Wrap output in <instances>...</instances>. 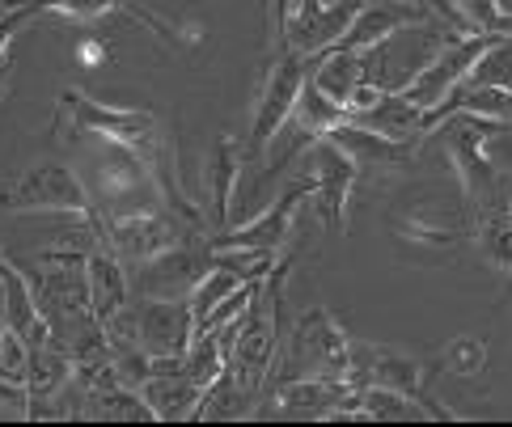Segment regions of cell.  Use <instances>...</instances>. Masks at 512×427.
Returning a JSON list of instances; mask_svg holds the SVG:
<instances>
[{
	"label": "cell",
	"instance_id": "2e32d148",
	"mask_svg": "<svg viewBox=\"0 0 512 427\" xmlns=\"http://www.w3.org/2000/svg\"><path fill=\"white\" fill-rule=\"evenodd\" d=\"M424 17H432V13H428V5H419V0H356V13L343 30L339 47L360 55V51L377 47L381 39H390L394 30L424 22Z\"/></svg>",
	"mask_w": 512,
	"mask_h": 427
},
{
	"label": "cell",
	"instance_id": "ba28073f",
	"mask_svg": "<svg viewBox=\"0 0 512 427\" xmlns=\"http://www.w3.org/2000/svg\"><path fill=\"white\" fill-rule=\"evenodd\" d=\"M98 229H102V246L111 250L115 258H123L127 267L178 246L182 237H195L170 208H144V212H127V216H98Z\"/></svg>",
	"mask_w": 512,
	"mask_h": 427
},
{
	"label": "cell",
	"instance_id": "44dd1931",
	"mask_svg": "<svg viewBox=\"0 0 512 427\" xmlns=\"http://www.w3.org/2000/svg\"><path fill=\"white\" fill-rule=\"evenodd\" d=\"M356 411L364 419H394V423H419V419H453L449 406L428 394H402L390 385H369L356 394Z\"/></svg>",
	"mask_w": 512,
	"mask_h": 427
},
{
	"label": "cell",
	"instance_id": "30bf717a",
	"mask_svg": "<svg viewBox=\"0 0 512 427\" xmlns=\"http://www.w3.org/2000/svg\"><path fill=\"white\" fill-rule=\"evenodd\" d=\"M491 39H496V34H453V39H449L441 51H436L432 60L419 68L407 85L398 89V94L407 98V102H415V106L428 115V110H436L457 85L466 81V72H470L474 60H479V55L487 51Z\"/></svg>",
	"mask_w": 512,
	"mask_h": 427
},
{
	"label": "cell",
	"instance_id": "f546056e",
	"mask_svg": "<svg viewBox=\"0 0 512 427\" xmlns=\"http://www.w3.org/2000/svg\"><path fill=\"white\" fill-rule=\"evenodd\" d=\"M466 81H483V85L512 89V34H496V39L487 43V51L466 72Z\"/></svg>",
	"mask_w": 512,
	"mask_h": 427
},
{
	"label": "cell",
	"instance_id": "cb8c5ba5",
	"mask_svg": "<svg viewBox=\"0 0 512 427\" xmlns=\"http://www.w3.org/2000/svg\"><path fill=\"white\" fill-rule=\"evenodd\" d=\"M81 415L89 419H123V423H149L153 411L140 398V389H127L115 381H89L81 398Z\"/></svg>",
	"mask_w": 512,
	"mask_h": 427
},
{
	"label": "cell",
	"instance_id": "1f68e13d",
	"mask_svg": "<svg viewBox=\"0 0 512 427\" xmlns=\"http://www.w3.org/2000/svg\"><path fill=\"white\" fill-rule=\"evenodd\" d=\"M445 368L457 377H479L487 368V347L479 339H470V334H462V339H453L445 347Z\"/></svg>",
	"mask_w": 512,
	"mask_h": 427
},
{
	"label": "cell",
	"instance_id": "5b68a950",
	"mask_svg": "<svg viewBox=\"0 0 512 427\" xmlns=\"http://www.w3.org/2000/svg\"><path fill=\"white\" fill-rule=\"evenodd\" d=\"M254 415H284V419H326V423H343V419H360L356 411V389L343 377H301V381H284L263 389Z\"/></svg>",
	"mask_w": 512,
	"mask_h": 427
},
{
	"label": "cell",
	"instance_id": "6da1fadb",
	"mask_svg": "<svg viewBox=\"0 0 512 427\" xmlns=\"http://www.w3.org/2000/svg\"><path fill=\"white\" fill-rule=\"evenodd\" d=\"M347 330L331 318V309H305L297 322H292L284 347L276 351V364L267 373V385H284V381H301V377H343L347 368Z\"/></svg>",
	"mask_w": 512,
	"mask_h": 427
},
{
	"label": "cell",
	"instance_id": "484cf974",
	"mask_svg": "<svg viewBox=\"0 0 512 427\" xmlns=\"http://www.w3.org/2000/svg\"><path fill=\"white\" fill-rule=\"evenodd\" d=\"M43 9L47 13H64V17H81V22H94V17H106V13H132L140 26H153L161 39H174V30L166 22H157V17L136 5V0H43Z\"/></svg>",
	"mask_w": 512,
	"mask_h": 427
},
{
	"label": "cell",
	"instance_id": "3957f363",
	"mask_svg": "<svg viewBox=\"0 0 512 427\" xmlns=\"http://www.w3.org/2000/svg\"><path fill=\"white\" fill-rule=\"evenodd\" d=\"M309 60L305 55L280 51L276 64L267 68V77L254 89V106H250V140L242 144V165H254L263 157V148L280 136V127L292 119V106H297V94L305 85Z\"/></svg>",
	"mask_w": 512,
	"mask_h": 427
},
{
	"label": "cell",
	"instance_id": "ffe728a7",
	"mask_svg": "<svg viewBox=\"0 0 512 427\" xmlns=\"http://www.w3.org/2000/svg\"><path fill=\"white\" fill-rule=\"evenodd\" d=\"M326 140H335L356 165H373V170H402V165L415 161V144L369 132V127H360V123H339L326 132Z\"/></svg>",
	"mask_w": 512,
	"mask_h": 427
},
{
	"label": "cell",
	"instance_id": "e575fe53",
	"mask_svg": "<svg viewBox=\"0 0 512 427\" xmlns=\"http://www.w3.org/2000/svg\"><path fill=\"white\" fill-rule=\"evenodd\" d=\"M292 9H297V0H271V43L280 39V30H284V22L292 17Z\"/></svg>",
	"mask_w": 512,
	"mask_h": 427
},
{
	"label": "cell",
	"instance_id": "8fae6325",
	"mask_svg": "<svg viewBox=\"0 0 512 427\" xmlns=\"http://www.w3.org/2000/svg\"><path fill=\"white\" fill-rule=\"evenodd\" d=\"M0 208L5 212H94L85 187L68 165H34L17 182L0 187Z\"/></svg>",
	"mask_w": 512,
	"mask_h": 427
},
{
	"label": "cell",
	"instance_id": "9a60e30c",
	"mask_svg": "<svg viewBox=\"0 0 512 427\" xmlns=\"http://www.w3.org/2000/svg\"><path fill=\"white\" fill-rule=\"evenodd\" d=\"M140 398L149 402L157 423H178V419H195L204 389L182 373V356H161L149 360V377L140 381Z\"/></svg>",
	"mask_w": 512,
	"mask_h": 427
},
{
	"label": "cell",
	"instance_id": "277c9868",
	"mask_svg": "<svg viewBox=\"0 0 512 427\" xmlns=\"http://www.w3.org/2000/svg\"><path fill=\"white\" fill-rule=\"evenodd\" d=\"M17 271L26 275V284L39 301L43 322L64 318V313L89 309V284H85V250L51 246L39 258H22Z\"/></svg>",
	"mask_w": 512,
	"mask_h": 427
},
{
	"label": "cell",
	"instance_id": "ab89813d",
	"mask_svg": "<svg viewBox=\"0 0 512 427\" xmlns=\"http://www.w3.org/2000/svg\"><path fill=\"white\" fill-rule=\"evenodd\" d=\"M297 5H301V0H297Z\"/></svg>",
	"mask_w": 512,
	"mask_h": 427
},
{
	"label": "cell",
	"instance_id": "836d02e7",
	"mask_svg": "<svg viewBox=\"0 0 512 427\" xmlns=\"http://www.w3.org/2000/svg\"><path fill=\"white\" fill-rule=\"evenodd\" d=\"M26 360H30V347L17 330L5 326V334H0V377L5 381H17L26 385Z\"/></svg>",
	"mask_w": 512,
	"mask_h": 427
},
{
	"label": "cell",
	"instance_id": "52a82bcc",
	"mask_svg": "<svg viewBox=\"0 0 512 427\" xmlns=\"http://www.w3.org/2000/svg\"><path fill=\"white\" fill-rule=\"evenodd\" d=\"M204 271H212V246L208 241H195V237H182L178 246L127 267V284H132V296L187 301V292L204 280Z\"/></svg>",
	"mask_w": 512,
	"mask_h": 427
},
{
	"label": "cell",
	"instance_id": "e0dca14e",
	"mask_svg": "<svg viewBox=\"0 0 512 427\" xmlns=\"http://www.w3.org/2000/svg\"><path fill=\"white\" fill-rule=\"evenodd\" d=\"M208 229H229L233 225V195H237V182H242V144L233 136H221L208 153Z\"/></svg>",
	"mask_w": 512,
	"mask_h": 427
},
{
	"label": "cell",
	"instance_id": "8d00e7d4",
	"mask_svg": "<svg viewBox=\"0 0 512 427\" xmlns=\"http://www.w3.org/2000/svg\"><path fill=\"white\" fill-rule=\"evenodd\" d=\"M17 5V0H0V13H5V9H13Z\"/></svg>",
	"mask_w": 512,
	"mask_h": 427
},
{
	"label": "cell",
	"instance_id": "d6a6232c",
	"mask_svg": "<svg viewBox=\"0 0 512 427\" xmlns=\"http://www.w3.org/2000/svg\"><path fill=\"white\" fill-rule=\"evenodd\" d=\"M39 13H47V9H43V0H17L13 9L0 13V64L9 60V47H13V39H17V34H22V30H26V26L34 22V17H39Z\"/></svg>",
	"mask_w": 512,
	"mask_h": 427
},
{
	"label": "cell",
	"instance_id": "4316f807",
	"mask_svg": "<svg viewBox=\"0 0 512 427\" xmlns=\"http://www.w3.org/2000/svg\"><path fill=\"white\" fill-rule=\"evenodd\" d=\"M182 373H187L199 389H208L216 377L225 373V343L216 330H195L191 347L182 351Z\"/></svg>",
	"mask_w": 512,
	"mask_h": 427
},
{
	"label": "cell",
	"instance_id": "74e56055",
	"mask_svg": "<svg viewBox=\"0 0 512 427\" xmlns=\"http://www.w3.org/2000/svg\"><path fill=\"white\" fill-rule=\"evenodd\" d=\"M0 334H5V309H0Z\"/></svg>",
	"mask_w": 512,
	"mask_h": 427
},
{
	"label": "cell",
	"instance_id": "5bb4252c",
	"mask_svg": "<svg viewBox=\"0 0 512 427\" xmlns=\"http://www.w3.org/2000/svg\"><path fill=\"white\" fill-rule=\"evenodd\" d=\"M352 13H356V0H301L280 30L276 51H292L309 60V55H318L343 39Z\"/></svg>",
	"mask_w": 512,
	"mask_h": 427
},
{
	"label": "cell",
	"instance_id": "ac0fdd59",
	"mask_svg": "<svg viewBox=\"0 0 512 427\" xmlns=\"http://www.w3.org/2000/svg\"><path fill=\"white\" fill-rule=\"evenodd\" d=\"M347 123H360V127H369V132H381L390 140H407V144L428 140V115L415 102L402 98L398 89H381V98L364 110H352Z\"/></svg>",
	"mask_w": 512,
	"mask_h": 427
},
{
	"label": "cell",
	"instance_id": "d4e9b609",
	"mask_svg": "<svg viewBox=\"0 0 512 427\" xmlns=\"http://www.w3.org/2000/svg\"><path fill=\"white\" fill-rule=\"evenodd\" d=\"M0 309H5V326L17 330L22 339H34L47 326L39 313V301H34L26 275L17 271L13 258H5V267H0Z\"/></svg>",
	"mask_w": 512,
	"mask_h": 427
},
{
	"label": "cell",
	"instance_id": "d6986e66",
	"mask_svg": "<svg viewBox=\"0 0 512 427\" xmlns=\"http://www.w3.org/2000/svg\"><path fill=\"white\" fill-rule=\"evenodd\" d=\"M85 284H89V313L98 322H111L115 313L132 301V284H127V263L115 258L106 246L85 254Z\"/></svg>",
	"mask_w": 512,
	"mask_h": 427
},
{
	"label": "cell",
	"instance_id": "4fadbf2b",
	"mask_svg": "<svg viewBox=\"0 0 512 427\" xmlns=\"http://www.w3.org/2000/svg\"><path fill=\"white\" fill-rule=\"evenodd\" d=\"M436 132H441V140H445V157L453 165L457 182H462L466 199L483 195L487 182L496 178V165H491V157H487V140L500 132V123L474 119V115H449V119H441L432 127V136Z\"/></svg>",
	"mask_w": 512,
	"mask_h": 427
},
{
	"label": "cell",
	"instance_id": "d590c367",
	"mask_svg": "<svg viewBox=\"0 0 512 427\" xmlns=\"http://www.w3.org/2000/svg\"><path fill=\"white\" fill-rule=\"evenodd\" d=\"M5 94H9V60L0 64V102H5Z\"/></svg>",
	"mask_w": 512,
	"mask_h": 427
},
{
	"label": "cell",
	"instance_id": "7402d4cb",
	"mask_svg": "<svg viewBox=\"0 0 512 427\" xmlns=\"http://www.w3.org/2000/svg\"><path fill=\"white\" fill-rule=\"evenodd\" d=\"M309 85L322 89L331 102L347 106V98H352V89L364 81V64H360V55L356 51H347V47H326L318 55H309Z\"/></svg>",
	"mask_w": 512,
	"mask_h": 427
},
{
	"label": "cell",
	"instance_id": "8992f818",
	"mask_svg": "<svg viewBox=\"0 0 512 427\" xmlns=\"http://www.w3.org/2000/svg\"><path fill=\"white\" fill-rule=\"evenodd\" d=\"M64 110H72V123L81 127V132H94L98 140L106 144H119L127 153H136L140 161H149L161 144H166V127H161L149 110H115V106H102L85 94H64L60 102Z\"/></svg>",
	"mask_w": 512,
	"mask_h": 427
},
{
	"label": "cell",
	"instance_id": "f1b7e54d",
	"mask_svg": "<svg viewBox=\"0 0 512 427\" xmlns=\"http://www.w3.org/2000/svg\"><path fill=\"white\" fill-rule=\"evenodd\" d=\"M242 284H246V280H237L233 271H225V267H216V263H212V271H204V280H199V284L187 292V309H191V322H195V330L204 326L208 313H212L216 305H221L229 292L242 288Z\"/></svg>",
	"mask_w": 512,
	"mask_h": 427
},
{
	"label": "cell",
	"instance_id": "7c38bea8",
	"mask_svg": "<svg viewBox=\"0 0 512 427\" xmlns=\"http://www.w3.org/2000/svg\"><path fill=\"white\" fill-rule=\"evenodd\" d=\"M309 203V178H297V187H288L284 195L271 199V208L259 216H246L237 225L221 229L208 237L212 250H267V254H280L288 246V233L297 225V212Z\"/></svg>",
	"mask_w": 512,
	"mask_h": 427
},
{
	"label": "cell",
	"instance_id": "603a6c76",
	"mask_svg": "<svg viewBox=\"0 0 512 427\" xmlns=\"http://www.w3.org/2000/svg\"><path fill=\"white\" fill-rule=\"evenodd\" d=\"M436 17L457 34H512L504 0H436Z\"/></svg>",
	"mask_w": 512,
	"mask_h": 427
},
{
	"label": "cell",
	"instance_id": "f35d334b",
	"mask_svg": "<svg viewBox=\"0 0 512 427\" xmlns=\"http://www.w3.org/2000/svg\"><path fill=\"white\" fill-rule=\"evenodd\" d=\"M0 267H5V254H0Z\"/></svg>",
	"mask_w": 512,
	"mask_h": 427
},
{
	"label": "cell",
	"instance_id": "4dcf8cb0",
	"mask_svg": "<svg viewBox=\"0 0 512 427\" xmlns=\"http://www.w3.org/2000/svg\"><path fill=\"white\" fill-rule=\"evenodd\" d=\"M212 263L233 271L237 280H246V284H263L271 275V267L280 263V254H267V250H212Z\"/></svg>",
	"mask_w": 512,
	"mask_h": 427
},
{
	"label": "cell",
	"instance_id": "83f0119b",
	"mask_svg": "<svg viewBox=\"0 0 512 427\" xmlns=\"http://www.w3.org/2000/svg\"><path fill=\"white\" fill-rule=\"evenodd\" d=\"M292 123L305 127L309 136H326L331 127L347 123V106L331 102V98L322 94V89H314V85H309V77H305L301 94H297V106H292Z\"/></svg>",
	"mask_w": 512,
	"mask_h": 427
},
{
	"label": "cell",
	"instance_id": "7a4b0ae2",
	"mask_svg": "<svg viewBox=\"0 0 512 427\" xmlns=\"http://www.w3.org/2000/svg\"><path fill=\"white\" fill-rule=\"evenodd\" d=\"M453 34L457 30L445 26V22H436V17H424V22H415V26L394 30L390 39H381L377 47L360 51L364 81H373L377 89H402L436 51L453 39Z\"/></svg>",
	"mask_w": 512,
	"mask_h": 427
},
{
	"label": "cell",
	"instance_id": "9c48e42d",
	"mask_svg": "<svg viewBox=\"0 0 512 427\" xmlns=\"http://www.w3.org/2000/svg\"><path fill=\"white\" fill-rule=\"evenodd\" d=\"M305 178H309V203L322 208V220L335 233L347 229V203H352L360 165L343 153L335 140L314 136L305 144Z\"/></svg>",
	"mask_w": 512,
	"mask_h": 427
}]
</instances>
